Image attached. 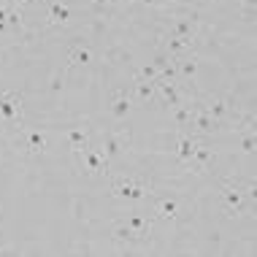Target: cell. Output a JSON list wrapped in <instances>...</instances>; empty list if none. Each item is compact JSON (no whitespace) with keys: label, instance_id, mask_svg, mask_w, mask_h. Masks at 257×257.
<instances>
[{"label":"cell","instance_id":"1","mask_svg":"<svg viewBox=\"0 0 257 257\" xmlns=\"http://www.w3.org/2000/svg\"><path fill=\"white\" fill-rule=\"evenodd\" d=\"M111 195L119 200H130V203H138V200L152 195V187L138 176H111Z\"/></svg>","mask_w":257,"mask_h":257},{"label":"cell","instance_id":"2","mask_svg":"<svg viewBox=\"0 0 257 257\" xmlns=\"http://www.w3.org/2000/svg\"><path fill=\"white\" fill-rule=\"evenodd\" d=\"M73 152L84 173H89V176H108V157L100 152V147H87L84 144V147H79Z\"/></svg>","mask_w":257,"mask_h":257},{"label":"cell","instance_id":"3","mask_svg":"<svg viewBox=\"0 0 257 257\" xmlns=\"http://www.w3.org/2000/svg\"><path fill=\"white\" fill-rule=\"evenodd\" d=\"M219 203H222V211L235 217V214H244L246 206H249V198L241 192V187H233L227 182L219 184Z\"/></svg>","mask_w":257,"mask_h":257},{"label":"cell","instance_id":"4","mask_svg":"<svg viewBox=\"0 0 257 257\" xmlns=\"http://www.w3.org/2000/svg\"><path fill=\"white\" fill-rule=\"evenodd\" d=\"M155 98L168 108L179 106V103H184L182 84H179V81H168V79H157L155 81Z\"/></svg>","mask_w":257,"mask_h":257},{"label":"cell","instance_id":"5","mask_svg":"<svg viewBox=\"0 0 257 257\" xmlns=\"http://www.w3.org/2000/svg\"><path fill=\"white\" fill-rule=\"evenodd\" d=\"M17 147L25 152V155H30V157H36L41 155L46 147H49V138H46L41 130H22L17 138Z\"/></svg>","mask_w":257,"mask_h":257},{"label":"cell","instance_id":"6","mask_svg":"<svg viewBox=\"0 0 257 257\" xmlns=\"http://www.w3.org/2000/svg\"><path fill=\"white\" fill-rule=\"evenodd\" d=\"M127 144H130V133H106L100 138V152L108 157V163H111V160L124 155Z\"/></svg>","mask_w":257,"mask_h":257},{"label":"cell","instance_id":"7","mask_svg":"<svg viewBox=\"0 0 257 257\" xmlns=\"http://www.w3.org/2000/svg\"><path fill=\"white\" fill-rule=\"evenodd\" d=\"M130 108H133V95H130V89L116 87L114 92H111V98H108L111 116H114V119H124V116L130 114Z\"/></svg>","mask_w":257,"mask_h":257},{"label":"cell","instance_id":"8","mask_svg":"<svg viewBox=\"0 0 257 257\" xmlns=\"http://www.w3.org/2000/svg\"><path fill=\"white\" fill-rule=\"evenodd\" d=\"M190 130H195V136L203 138V136H211L214 130H219V122H214L211 116L206 114L203 103H195V108H192V119H190Z\"/></svg>","mask_w":257,"mask_h":257},{"label":"cell","instance_id":"9","mask_svg":"<svg viewBox=\"0 0 257 257\" xmlns=\"http://www.w3.org/2000/svg\"><path fill=\"white\" fill-rule=\"evenodd\" d=\"M22 116V95L19 92H3L0 95V119L17 122Z\"/></svg>","mask_w":257,"mask_h":257},{"label":"cell","instance_id":"10","mask_svg":"<svg viewBox=\"0 0 257 257\" xmlns=\"http://www.w3.org/2000/svg\"><path fill=\"white\" fill-rule=\"evenodd\" d=\"M198 141L200 138L195 133H190V130H179V136H176V160L179 163H190Z\"/></svg>","mask_w":257,"mask_h":257},{"label":"cell","instance_id":"11","mask_svg":"<svg viewBox=\"0 0 257 257\" xmlns=\"http://www.w3.org/2000/svg\"><path fill=\"white\" fill-rule=\"evenodd\" d=\"M163 52L168 54L171 60H179L184 54L192 52V38H179V36H165L163 38Z\"/></svg>","mask_w":257,"mask_h":257},{"label":"cell","instance_id":"12","mask_svg":"<svg viewBox=\"0 0 257 257\" xmlns=\"http://www.w3.org/2000/svg\"><path fill=\"white\" fill-rule=\"evenodd\" d=\"M92 62V46L81 44V41H73L68 46V68H79V65H89Z\"/></svg>","mask_w":257,"mask_h":257},{"label":"cell","instance_id":"13","mask_svg":"<svg viewBox=\"0 0 257 257\" xmlns=\"http://www.w3.org/2000/svg\"><path fill=\"white\" fill-rule=\"evenodd\" d=\"M176 62V81L182 84V81H192L195 79V73H198V54H184V57H179V60H173Z\"/></svg>","mask_w":257,"mask_h":257},{"label":"cell","instance_id":"14","mask_svg":"<svg viewBox=\"0 0 257 257\" xmlns=\"http://www.w3.org/2000/svg\"><path fill=\"white\" fill-rule=\"evenodd\" d=\"M73 19V9L62 0H49V25L52 27H60V25H68Z\"/></svg>","mask_w":257,"mask_h":257},{"label":"cell","instance_id":"15","mask_svg":"<svg viewBox=\"0 0 257 257\" xmlns=\"http://www.w3.org/2000/svg\"><path fill=\"white\" fill-rule=\"evenodd\" d=\"M124 222H127V227L136 233V238H144V235L152 230V225H155V217H147V214H138L136 211V214H130Z\"/></svg>","mask_w":257,"mask_h":257},{"label":"cell","instance_id":"16","mask_svg":"<svg viewBox=\"0 0 257 257\" xmlns=\"http://www.w3.org/2000/svg\"><path fill=\"white\" fill-rule=\"evenodd\" d=\"M198 33V19L195 17H184V19H176L171 27L168 36H179V38H192Z\"/></svg>","mask_w":257,"mask_h":257},{"label":"cell","instance_id":"17","mask_svg":"<svg viewBox=\"0 0 257 257\" xmlns=\"http://www.w3.org/2000/svg\"><path fill=\"white\" fill-rule=\"evenodd\" d=\"M176 214H179V200L176 198H160L157 200V214H155L157 222H171Z\"/></svg>","mask_w":257,"mask_h":257},{"label":"cell","instance_id":"18","mask_svg":"<svg viewBox=\"0 0 257 257\" xmlns=\"http://www.w3.org/2000/svg\"><path fill=\"white\" fill-rule=\"evenodd\" d=\"M192 108H195V103H179V106H173V124H176L179 130H190V119H192Z\"/></svg>","mask_w":257,"mask_h":257},{"label":"cell","instance_id":"19","mask_svg":"<svg viewBox=\"0 0 257 257\" xmlns=\"http://www.w3.org/2000/svg\"><path fill=\"white\" fill-rule=\"evenodd\" d=\"M111 238H114L116 244H133L136 233L127 227V222H124V219H114V222H111Z\"/></svg>","mask_w":257,"mask_h":257},{"label":"cell","instance_id":"20","mask_svg":"<svg viewBox=\"0 0 257 257\" xmlns=\"http://www.w3.org/2000/svg\"><path fill=\"white\" fill-rule=\"evenodd\" d=\"M130 95H133V100H138V103L155 100V81H136V84L130 87Z\"/></svg>","mask_w":257,"mask_h":257},{"label":"cell","instance_id":"21","mask_svg":"<svg viewBox=\"0 0 257 257\" xmlns=\"http://www.w3.org/2000/svg\"><path fill=\"white\" fill-rule=\"evenodd\" d=\"M203 108H206V114L211 116L214 122H219V124L227 119V114H230V108H227L225 100H208V103H203Z\"/></svg>","mask_w":257,"mask_h":257},{"label":"cell","instance_id":"22","mask_svg":"<svg viewBox=\"0 0 257 257\" xmlns=\"http://www.w3.org/2000/svg\"><path fill=\"white\" fill-rule=\"evenodd\" d=\"M214 160V149L208 147V144H203V141H198V147H195V152H192V160L190 163L192 165H198V168H206L208 163Z\"/></svg>","mask_w":257,"mask_h":257},{"label":"cell","instance_id":"23","mask_svg":"<svg viewBox=\"0 0 257 257\" xmlns=\"http://www.w3.org/2000/svg\"><path fill=\"white\" fill-rule=\"evenodd\" d=\"M89 141V124H79V127H71L68 130V144L71 149H79Z\"/></svg>","mask_w":257,"mask_h":257},{"label":"cell","instance_id":"24","mask_svg":"<svg viewBox=\"0 0 257 257\" xmlns=\"http://www.w3.org/2000/svg\"><path fill=\"white\" fill-rule=\"evenodd\" d=\"M160 79V71L155 65H141L136 71V81H157Z\"/></svg>","mask_w":257,"mask_h":257},{"label":"cell","instance_id":"25","mask_svg":"<svg viewBox=\"0 0 257 257\" xmlns=\"http://www.w3.org/2000/svg\"><path fill=\"white\" fill-rule=\"evenodd\" d=\"M254 149H257L254 133H252V130H246V133L241 136V152H246V155H254Z\"/></svg>","mask_w":257,"mask_h":257},{"label":"cell","instance_id":"26","mask_svg":"<svg viewBox=\"0 0 257 257\" xmlns=\"http://www.w3.org/2000/svg\"><path fill=\"white\" fill-rule=\"evenodd\" d=\"M171 62H173V60H171V57H168V54H165L163 49H160V52L155 54V60H152V65H155L157 71H163V68H168Z\"/></svg>","mask_w":257,"mask_h":257},{"label":"cell","instance_id":"27","mask_svg":"<svg viewBox=\"0 0 257 257\" xmlns=\"http://www.w3.org/2000/svg\"><path fill=\"white\" fill-rule=\"evenodd\" d=\"M9 33V6L0 3V36Z\"/></svg>","mask_w":257,"mask_h":257},{"label":"cell","instance_id":"28","mask_svg":"<svg viewBox=\"0 0 257 257\" xmlns=\"http://www.w3.org/2000/svg\"><path fill=\"white\" fill-rule=\"evenodd\" d=\"M19 25H22V17H19V11L9 9V30H19Z\"/></svg>","mask_w":257,"mask_h":257},{"label":"cell","instance_id":"29","mask_svg":"<svg viewBox=\"0 0 257 257\" xmlns=\"http://www.w3.org/2000/svg\"><path fill=\"white\" fill-rule=\"evenodd\" d=\"M33 0H11V6L14 9H25V6H30Z\"/></svg>","mask_w":257,"mask_h":257},{"label":"cell","instance_id":"30","mask_svg":"<svg viewBox=\"0 0 257 257\" xmlns=\"http://www.w3.org/2000/svg\"><path fill=\"white\" fill-rule=\"evenodd\" d=\"M141 3H157V0H141Z\"/></svg>","mask_w":257,"mask_h":257},{"label":"cell","instance_id":"31","mask_svg":"<svg viewBox=\"0 0 257 257\" xmlns=\"http://www.w3.org/2000/svg\"><path fill=\"white\" fill-rule=\"evenodd\" d=\"M3 252H6V249H3V246H0V254H3Z\"/></svg>","mask_w":257,"mask_h":257}]
</instances>
